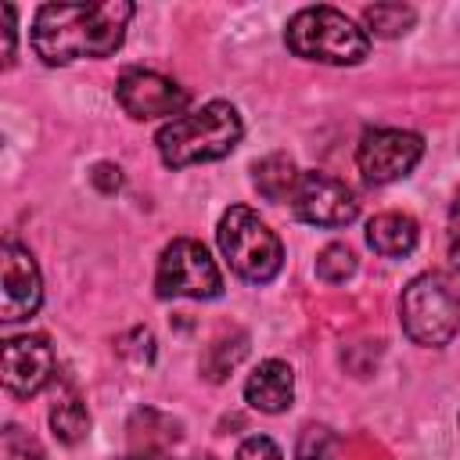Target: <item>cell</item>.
Listing matches in <instances>:
<instances>
[{
	"label": "cell",
	"instance_id": "2",
	"mask_svg": "<svg viewBox=\"0 0 460 460\" xmlns=\"http://www.w3.org/2000/svg\"><path fill=\"white\" fill-rule=\"evenodd\" d=\"M244 126L241 115L230 101H208L190 115L169 119L158 137V158L169 169H183V165H198V162H216L223 155H230L241 140Z\"/></svg>",
	"mask_w": 460,
	"mask_h": 460
},
{
	"label": "cell",
	"instance_id": "25",
	"mask_svg": "<svg viewBox=\"0 0 460 460\" xmlns=\"http://www.w3.org/2000/svg\"><path fill=\"white\" fill-rule=\"evenodd\" d=\"M446 244H449V259H453V266L460 270V190H456L453 208H449V234H446Z\"/></svg>",
	"mask_w": 460,
	"mask_h": 460
},
{
	"label": "cell",
	"instance_id": "20",
	"mask_svg": "<svg viewBox=\"0 0 460 460\" xmlns=\"http://www.w3.org/2000/svg\"><path fill=\"white\" fill-rule=\"evenodd\" d=\"M295 460H338V438L327 428H305Z\"/></svg>",
	"mask_w": 460,
	"mask_h": 460
},
{
	"label": "cell",
	"instance_id": "16",
	"mask_svg": "<svg viewBox=\"0 0 460 460\" xmlns=\"http://www.w3.org/2000/svg\"><path fill=\"white\" fill-rule=\"evenodd\" d=\"M50 428H54V435H58L65 446H75V442H83L86 431H90V413H86V406H83L75 395H65V399H58V402L50 406Z\"/></svg>",
	"mask_w": 460,
	"mask_h": 460
},
{
	"label": "cell",
	"instance_id": "24",
	"mask_svg": "<svg viewBox=\"0 0 460 460\" xmlns=\"http://www.w3.org/2000/svg\"><path fill=\"white\" fill-rule=\"evenodd\" d=\"M90 180H93V187H97L101 194H115V190L122 187V169L111 165V162H97L93 172H90Z\"/></svg>",
	"mask_w": 460,
	"mask_h": 460
},
{
	"label": "cell",
	"instance_id": "12",
	"mask_svg": "<svg viewBox=\"0 0 460 460\" xmlns=\"http://www.w3.org/2000/svg\"><path fill=\"white\" fill-rule=\"evenodd\" d=\"M244 399L259 413H284L295 399V370L284 359H262L244 381Z\"/></svg>",
	"mask_w": 460,
	"mask_h": 460
},
{
	"label": "cell",
	"instance_id": "26",
	"mask_svg": "<svg viewBox=\"0 0 460 460\" xmlns=\"http://www.w3.org/2000/svg\"><path fill=\"white\" fill-rule=\"evenodd\" d=\"M14 61V7L4 4V65Z\"/></svg>",
	"mask_w": 460,
	"mask_h": 460
},
{
	"label": "cell",
	"instance_id": "18",
	"mask_svg": "<svg viewBox=\"0 0 460 460\" xmlns=\"http://www.w3.org/2000/svg\"><path fill=\"white\" fill-rule=\"evenodd\" d=\"M413 18H417L413 7H406V4H374V7L363 11L367 29H370L374 36H385V40L402 36V32L413 25Z\"/></svg>",
	"mask_w": 460,
	"mask_h": 460
},
{
	"label": "cell",
	"instance_id": "15",
	"mask_svg": "<svg viewBox=\"0 0 460 460\" xmlns=\"http://www.w3.org/2000/svg\"><path fill=\"white\" fill-rule=\"evenodd\" d=\"M298 176L302 172L295 169V162L280 151H273V155H266L252 165V183L266 201H291V194L298 187Z\"/></svg>",
	"mask_w": 460,
	"mask_h": 460
},
{
	"label": "cell",
	"instance_id": "19",
	"mask_svg": "<svg viewBox=\"0 0 460 460\" xmlns=\"http://www.w3.org/2000/svg\"><path fill=\"white\" fill-rule=\"evenodd\" d=\"M356 273V252L349 244H327L316 255V277L327 284H341Z\"/></svg>",
	"mask_w": 460,
	"mask_h": 460
},
{
	"label": "cell",
	"instance_id": "13",
	"mask_svg": "<svg viewBox=\"0 0 460 460\" xmlns=\"http://www.w3.org/2000/svg\"><path fill=\"white\" fill-rule=\"evenodd\" d=\"M180 438V424L158 410H137L129 420V453L126 460H165L169 446Z\"/></svg>",
	"mask_w": 460,
	"mask_h": 460
},
{
	"label": "cell",
	"instance_id": "8",
	"mask_svg": "<svg viewBox=\"0 0 460 460\" xmlns=\"http://www.w3.org/2000/svg\"><path fill=\"white\" fill-rule=\"evenodd\" d=\"M115 101L122 104V111L129 119H180L187 108V90L151 68H126L115 83Z\"/></svg>",
	"mask_w": 460,
	"mask_h": 460
},
{
	"label": "cell",
	"instance_id": "3",
	"mask_svg": "<svg viewBox=\"0 0 460 460\" xmlns=\"http://www.w3.org/2000/svg\"><path fill=\"white\" fill-rule=\"evenodd\" d=\"M288 50L305 61L323 65H359L370 50L367 29H359L352 18H345L334 7H302L288 22Z\"/></svg>",
	"mask_w": 460,
	"mask_h": 460
},
{
	"label": "cell",
	"instance_id": "21",
	"mask_svg": "<svg viewBox=\"0 0 460 460\" xmlns=\"http://www.w3.org/2000/svg\"><path fill=\"white\" fill-rule=\"evenodd\" d=\"M119 352H122L126 359H133V363H151V359H155V338H151V331H144V327L129 331V334L119 341Z\"/></svg>",
	"mask_w": 460,
	"mask_h": 460
},
{
	"label": "cell",
	"instance_id": "5",
	"mask_svg": "<svg viewBox=\"0 0 460 460\" xmlns=\"http://www.w3.org/2000/svg\"><path fill=\"white\" fill-rule=\"evenodd\" d=\"M219 248L230 262V270L237 277H244L248 284H266L280 273L284 262V248L280 237L244 205H234L223 212L219 226H216Z\"/></svg>",
	"mask_w": 460,
	"mask_h": 460
},
{
	"label": "cell",
	"instance_id": "9",
	"mask_svg": "<svg viewBox=\"0 0 460 460\" xmlns=\"http://www.w3.org/2000/svg\"><path fill=\"white\" fill-rule=\"evenodd\" d=\"M291 208L298 219H305L313 226H345L359 216L356 194L327 172H302L298 187L291 194Z\"/></svg>",
	"mask_w": 460,
	"mask_h": 460
},
{
	"label": "cell",
	"instance_id": "6",
	"mask_svg": "<svg viewBox=\"0 0 460 460\" xmlns=\"http://www.w3.org/2000/svg\"><path fill=\"white\" fill-rule=\"evenodd\" d=\"M155 291L162 298H216L223 291V273L201 241L176 237L158 255Z\"/></svg>",
	"mask_w": 460,
	"mask_h": 460
},
{
	"label": "cell",
	"instance_id": "14",
	"mask_svg": "<svg viewBox=\"0 0 460 460\" xmlns=\"http://www.w3.org/2000/svg\"><path fill=\"white\" fill-rule=\"evenodd\" d=\"M367 244L385 259H402L417 244V223L402 212H381L367 226Z\"/></svg>",
	"mask_w": 460,
	"mask_h": 460
},
{
	"label": "cell",
	"instance_id": "17",
	"mask_svg": "<svg viewBox=\"0 0 460 460\" xmlns=\"http://www.w3.org/2000/svg\"><path fill=\"white\" fill-rule=\"evenodd\" d=\"M244 352H248V338H244V334L219 338V341H212V345L205 349V356H201V374H205L208 381H223V377L241 363Z\"/></svg>",
	"mask_w": 460,
	"mask_h": 460
},
{
	"label": "cell",
	"instance_id": "10",
	"mask_svg": "<svg viewBox=\"0 0 460 460\" xmlns=\"http://www.w3.org/2000/svg\"><path fill=\"white\" fill-rule=\"evenodd\" d=\"M43 302V280H40V266L29 255V248L4 241L0 248V320L14 323L25 320L40 309Z\"/></svg>",
	"mask_w": 460,
	"mask_h": 460
},
{
	"label": "cell",
	"instance_id": "7",
	"mask_svg": "<svg viewBox=\"0 0 460 460\" xmlns=\"http://www.w3.org/2000/svg\"><path fill=\"white\" fill-rule=\"evenodd\" d=\"M424 155L420 133L410 129H367L356 147V165L367 183H392L413 172Z\"/></svg>",
	"mask_w": 460,
	"mask_h": 460
},
{
	"label": "cell",
	"instance_id": "11",
	"mask_svg": "<svg viewBox=\"0 0 460 460\" xmlns=\"http://www.w3.org/2000/svg\"><path fill=\"white\" fill-rule=\"evenodd\" d=\"M54 374V349L43 334H14L4 341V388L18 399L36 395Z\"/></svg>",
	"mask_w": 460,
	"mask_h": 460
},
{
	"label": "cell",
	"instance_id": "1",
	"mask_svg": "<svg viewBox=\"0 0 460 460\" xmlns=\"http://www.w3.org/2000/svg\"><path fill=\"white\" fill-rule=\"evenodd\" d=\"M133 4H43L32 18V50L43 65H72L83 58H108L122 47Z\"/></svg>",
	"mask_w": 460,
	"mask_h": 460
},
{
	"label": "cell",
	"instance_id": "22",
	"mask_svg": "<svg viewBox=\"0 0 460 460\" xmlns=\"http://www.w3.org/2000/svg\"><path fill=\"white\" fill-rule=\"evenodd\" d=\"M4 449H7L11 460H43L40 446H36L32 438H25L18 428H7V431H4Z\"/></svg>",
	"mask_w": 460,
	"mask_h": 460
},
{
	"label": "cell",
	"instance_id": "23",
	"mask_svg": "<svg viewBox=\"0 0 460 460\" xmlns=\"http://www.w3.org/2000/svg\"><path fill=\"white\" fill-rule=\"evenodd\" d=\"M237 460H284V456H280V449H277L273 438H266V435H252V438L241 442Z\"/></svg>",
	"mask_w": 460,
	"mask_h": 460
},
{
	"label": "cell",
	"instance_id": "4",
	"mask_svg": "<svg viewBox=\"0 0 460 460\" xmlns=\"http://www.w3.org/2000/svg\"><path fill=\"white\" fill-rule=\"evenodd\" d=\"M402 331L428 349L449 345L460 334V291L442 273H420L402 288L399 298Z\"/></svg>",
	"mask_w": 460,
	"mask_h": 460
}]
</instances>
